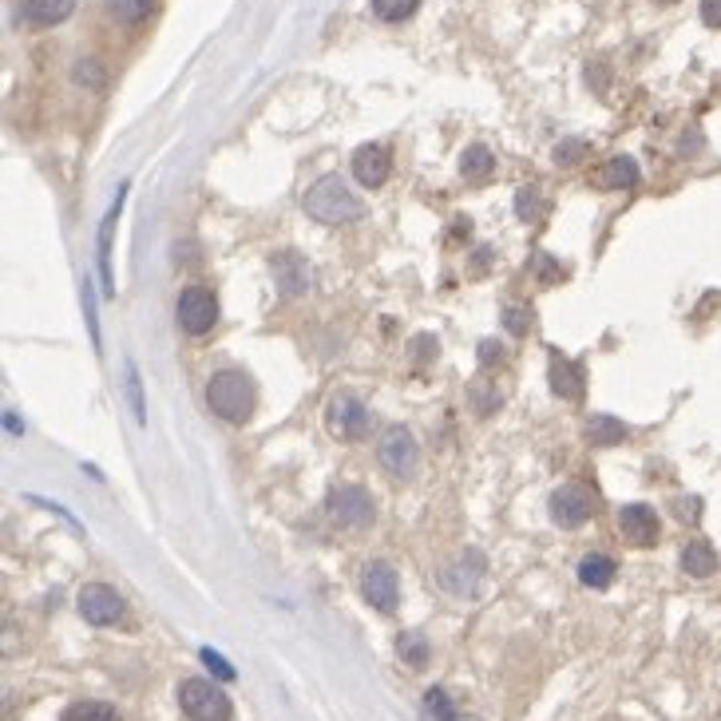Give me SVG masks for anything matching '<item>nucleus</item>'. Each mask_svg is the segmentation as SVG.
<instances>
[{
  "label": "nucleus",
  "mask_w": 721,
  "mask_h": 721,
  "mask_svg": "<svg viewBox=\"0 0 721 721\" xmlns=\"http://www.w3.org/2000/svg\"><path fill=\"white\" fill-rule=\"evenodd\" d=\"M175 314H178V326L187 329L190 337H203L218 321V297L207 286H187L178 294Z\"/></svg>",
  "instance_id": "nucleus-6"
},
{
  "label": "nucleus",
  "mask_w": 721,
  "mask_h": 721,
  "mask_svg": "<svg viewBox=\"0 0 721 721\" xmlns=\"http://www.w3.org/2000/svg\"><path fill=\"white\" fill-rule=\"evenodd\" d=\"M178 706H183L187 721H230V713H234L222 686L207 682V678H187L178 686Z\"/></svg>",
  "instance_id": "nucleus-3"
},
{
  "label": "nucleus",
  "mask_w": 721,
  "mask_h": 721,
  "mask_svg": "<svg viewBox=\"0 0 721 721\" xmlns=\"http://www.w3.org/2000/svg\"><path fill=\"white\" fill-rule=\"evenodd\" d=\"M123 198H128V183H119V195L111 203V210L103 215V227H99V282L108 294H116V282H111V262H108V247H111V230H116V218L123 210Z\"/></svg>",
  "instance_id": "nucleus-15"
},
{
  "label": "nucleus",
  "mask_w": 721,
  "mask_h": 721,
  "mask_svg": "<svg viewBox=\"0 0 721 721\" xmlns=\"http://www.w3.org/2000/svg\"><path fill=\"white\" fill-rule=\"evenodd\" d=\"M389 171H393V159L381 143H365V148L353 151V178L361 187H385Z\"/></svg>",
  "instance_id": "nucleus-13"
},
{
  "label": "nucleus",
  "mask_w": 721,
  "mask_h": 721,
  "mask_svg": "<svg viewBox=\"0 0 721 721\" xmlns=\"http://www.w3.org/2000/svg\"><path fill=\"white\" fill-rule=\"evenodd\" d=\"M270 270H274V282L282 290V297H302L309 290V270H306V258L294 254V250H277L270 258Z\"/></svg>",
  "instance_id": "nucleus-12"
},
{
  "label": "nucleus",
  "mask_w": 721,
  "mask_h": 721,
  "mask_svg": "<svg viewBox=\"0 0 721 721\" xmlns=\"http://www.w3.org/2000/svg\"><path fill=\"white\" fill-rule=\"evenodd\" d=\"M79 614L88 619L91 626H116L119 619H123V599H119L111 587L103 583H88L79 587Z\"/></svg>",
  "instance_id": "nucleus-10"
},
{
  "label": "nucleus",
  "mask_w": 721,
  "mask_h": 721,
  "mask_svg": "<svg viewBox=\"0 0 721 721\" xmlns=\"http://www.w3.org/2000/svg\"><path fill=\"white\" fill-rule=\"evenodd\" d=\"M376 460L389 476L396 480H413L416 465H420V448H416L413 433L405 425H393L381 433V445H376Z\"/></svg>",
  "instance_id": "nucleus-5"
},
{
  "label": "nucleus",
  "mask_w": 721,
  "mask_h": 721,
  "mask_svg": "<svg viewBox=\"0 0 721 721\" xmlns=\"http://www.w3.org/2000/svg\"><path fill=\"white\" fill-rule=\"evenodd\" d=\"M492 171H495V159L484 143H472V148L460 155V175H465L468 183H484V178H492Z\"/></svg>",
  "instance_id": "nucleus-18"
},
{
  "label": "nucleus",
  "mask_w": 721,
  "mask_h": 721,
  "mask_svg": "<svg viewBox=\"0 0 721 721\" xmlns=\"http://www.w3.org/2000/svg\"><path fill=\"white\" fill-rule=\"evenodd\" d=\"M416 9H420V0H373V12L381 20H389V24H396V20H408Z\"/></svg>",
  "instance_id": "nucleus-26"
},
{
  "label": "nucleus",
  "mask_w": 721,
  "mask_h": 721,
  "mask_svg": "<svg viewBox=\"0 0 721 721\" xmlns=\"http://www.w3.org/2000/svg\"><path fill=\"white\" fill-rule=\"evenodd\" d=\"M361 594H365V603L376 607L381 614H393L396 603H401V579L389 564L373 559V564L361 567Z\"/></svg>",
  "instance_id": "nucleus-7"
},
{
  "label": "nucleus",
  "mask_w": 721,
  "mask_h": 721,
  "mask_svg": "<svg viewBox=\"0 0 721 721\" xmlns=\"http://www.w3.org/2000/svg\"><path fill=\"white\" fill-rule=\"evenodd\" d=\"M547 381H551V393L564 396V401H579L587 393V376L583 369L575 365L571 357L551 353V369H547Z\"/></svg>",
  "instance_id": "nucleus-14"
},
{
  "label": "nucleus",
  "mask_w": 721,
  "mask_h": 721,
  "mask_svg": "<svg viewBox=\"0 0 721 721\" xmlns=\"http://www.w3.org/2000/svg\"><path fill=\"white\" fill-rule=\"evenodd\" d=\"M614 579V559L611 555H587L583 564H579V583H587V587H594V591H603L607 583Z\"/></svg>",
  "instance_id": "nucleus-20"
},
{
  "label": "nucleus",
  "mask_w": 721,
  "mask_h": 721,
  "mask_svg": "<svg viewBox=\"0 0 721 721\" xmlns=\"http://www.w3.org/2000/svg\"><path fill=\"white\" fill-rule=\"evenodd\" d=\"M575 155H579V143H567V148L559 151V159H564V163H571Z\"/></svg>",
  "instance_id": "nucleus-32"
},
{
  "label": "nucleus",
  "mask_w": 721,
  "mask_h": 721,
  "mask_svg": "<svg viewBox=\"0 0 721 721\" xmlns=\"http://www.w3.org/2000/svg\"><path fill=\"white\" fill-rule=\"evenodd\" d=\"M702 20L710 29H721V0H702Z\"/></svg>",
  "instance_id": "nucleus-30"
},
{
  "label": "nucleus",
  "mask_w": 721,
  "mask_h": 721,
  "mask_svg": "<svg viewBox=\"0 0 721 721\" xmlns=\"http://www.w3.org/2000/svg\"><path fill=\"white\" fill-rule=\"evenodd\" d=\"M396 654H401L408 666H425L428 663V638L416 631L401 634V638H396Z\"/></svg>",
  "instance_id": "nucleus-21"
},
{
  "label": "nucleus",
  "mask_w": 721,
  "mask_h": 721,
  "mask_svg": "<svg viewBox=\"0 0 721 721\" xmlns=\"http://www.w3.org/2000/svg\"><path fill=\"white\" fill-rule=\"evenodd\" d=\"M207 405L227 425H247L258 405L254 381L247 373H238V369H222V373H215L207 381Z\"/></svg>",
  "instance_id": "nucleus-1"
},
{
  "label": "nucleus",
  "mask_w": 721,
  "mask_h": 721,
  "mask_svg": "<svg viewBox=\"0 0 721 721\" xmlns=\"http://www.w3.org/2000/svg\"><path fill=\"white\" fill-rule=\"evenodd\" d=\"M594 515V495L587 492L583 484H564L555 488L551 495V520L564 532H575V527H583L587 520Z\"/></svg>",
  "instance_id": "nucleus-9"
},
{
  "label": "nucleus",
  "mask_w": 721,
  "mask_h": 721,
  "mask_svg": "<svg viewBox=\"0 0 721 721\" xmlns=\"http://www.w3.org/2000/svg\"><path fill=\"white\" fill-rule=\"evenodd\" d=\"M425 713L433 721H465L460 718V710L452 706V698H448L445 690H428L425 693Z\"/></svg>",
  "instance_id": "nucleus-24"
},
{
  "label": "nucleus",
  "mask_w": 721,
  "mask_h": 721,
  "mask_svg": "<svg viewBox=\"0 0 721 721\" xmlns=\"http://www.w3.org/2000/svg\"><path fill=\"white\" fill-rule=\"evenodd\" d=\"M128 389H131V408H135V420H139V425H148V408H143V396H139V373H135L131 361H128Z\"/></svg>",
  "instance_id": "nucleus-28"
},
{
  "label": "nucleus",
  "mask_w": 721,
  "mask_h": 721,
  "mask_svg": "<svg viewBox=\"0 0 721 721\" xmlns=\"http://www.w3.org/2000/svg\"><path fill=\"white\" fill-rule=\"evenodd\" d=\"M619 532L626 535V544L651 547V544H658V532H663V524H658V512H654V507L626 504L623 512H619Z\"/></svg>",
  "instance_id": "nucleus-11"
},
{
  "label": "nucleus",
  "mask_w": 721,
  "mask_h": 721,
  "mask_svg": "<svg viewBox=\"0 0 721 721\" xmlns=\"http://www.w3.org/2000/svg\"><path fill=\"white\" fill-rule=\"evenodd\" d=\"M64 721H119V713L103 702H76V706H68Z\"/></svg>",
  "instance_id": "nucleus-25"
},
{
  "label": "nucleus",
  "mask_w": 721,
  "mask_h": 721,
  "mask_svg": "<svg viewBox=\"0 0 721 721\" xmlns=\"http://www.w3.org/2000/svg\"><path fill=\"white\" fill-rule=\"evenodd\" d=\"M626 436V428L619 425V420H611V416H594L591 425H587V440L591 445H619Z\"/></svg>",
  "instance_id": "nucleus-22"
},
{
  "label": "nucleus",
  "mask_w": 721,
  "mask_h": 721,
  "mask_svg": "<svg viewBox=\"0 0 721 721\" xmlns=\"http://www.w3.org/2000/svg\"><path fill=\"white\" fill-rule=\"evenodd\" d=\"M326 507L337 524H346V527L373 524V500L365 495V488H357V484H337L334 492L326 495Z\"/></svg>",
  "instance_id": "nucleus-8"
},
{
  "label": "nucleus",
  "mask_w": 721,
  "mask_h": 721,
  "mask_svg": "<svg viewBox=\"0 0 721 721\" xmlns=\"http://www.w3.org/2000/svg\"><path fill=\"white\" fill-rule=\"evenodd\" d=\"M369 428H373V416L353 393H337L326 405V433L337 436V440H346V445L365 440Z\"/></svg>",
  "instance_id": "nucleus-4"
},
{
  "label": "nucleus",
  "mask_w": 721,
  "mask_h": 721,
  "mask_svg": "<svg viewBox=\"0 0 721 721\" xmlns=\"http://www.w3.org/2000/svg\"><path fill=\"white\" fill-rule=\"evenodd\" d=\"M682 571L693 575V579H706V575L718 571V555H713V547L706 539H693L682 551Z\"/></svg>",
  "instance_id": "nucleus-19"
},
{
  "label": "nucleus",
  "mask_w": 721,
  "mask_h": 721,
  "mask_svg": "<svg viewBox=\"0 0 721 721\" xmlns=\"http://www.w3.org/2000/svg\"><path fill=\"white\" fill-rule=\"evenodd\" d=\"M638 183V163L626 155L611 159V163H603V171H599V187H611V190H626Z\"/></svg>",
  "instance_id": "nucleus-17"
},
{
  "label": "nucleus",
  "mask_w": 721,
  "mask_h": 721,
  "mask_svg": "<svg viewBox=\"0 0 721 721\" xmlns=\"http://www.w3.org/2000/svg\"><path fill=\"white\" fill-rule=\"evenodd\" d=\"M663 4H674V0H663Z\"/></svg>",
  "instance_id": "nucleus-33"
},
{
  "label": "nucleus",
  "mask_w": 721,
  "mask_h": 721,
  "mask_svg": "<svg viewBox=\"0 0 721 721\" xmlns=\"http://www.w3.org/2000/svg\"><path fill=\"white\" fill-rule=\"evenodd\" d=\"M480 357H484V365H492V357H500V346H480Z\"/></svg>",
  "instance_id": "nucleus-31"
},
{
  "label": "nucleus",
  "mask_w": 721,
  "mask_h": 721,
  "mask_svg": "<svg viewBox=\"0 0 721 721\" xmlns=\"http://www.w3.org/2000/svg\"><path fill=\"white\" fill-rule=\"evenodd\" d=\"M504 326L512 329V334H527L532 314H527V309H504Z\"/></svg>",
  "instance_id": "nucleus-29"
},
{
  "label": "nucleus",
  "mask_w": 721,
  "mask_h": 721,
  "mask_svg": "<svg viewBox=\"0 0 721 721\" xmlns=\"http://www.w3.org/2000/svg\"><path fill=\"white\" fill-rule=\"evenodd\" d=\"M76 12V0H24V17L32 24H59Z\"/></svg>",
  "instance_id": "nucleus-16"
},
{
  "label": "nucleus",
  "mask_w": 721,
  "mask_h": 721,
  "mask_svg": "<svg viewBox=\"0 0 721 721\" xmlns=\"http://www.w3.org/2000/svg\"><path fill=\"white\" fill-rule=\"evenodd\" d=\"M203 663H207V670L215 674L218 682H230V678H234V666H230L218 651H210V646H203Z\"/></svg>",
  "instance_id": "nucleus-27"
},
{
  "label": "nucleus",
  "mask_w": 721,
  "mask_h": 721,
  "mask_svg": "<svg viewBox=\"0 0 721 721\" xmlns=\"http://www.w3.org/2000/svg\"><path fill=\"white\" fill-rule=\"evenodd\" d=\"M151 4H155V0H108L111 17H116L119 24H139V20H148Z\"/></svg>",
  "instance_id": "nucleus-23"
},
{
  "label": "nucleus",
  "mask_w": 721,
  "mask_h": 721,
  "mask_svg": "<svg viewBox=\"0 0 721 721\" xmlns=\"http://www.w3.org/2000/svg\"><path fill=\"white\" fill-rule=\"evenodd\" d=\"M306 215H314L317 222H326V227H341V222L361 218V203H357L353 190H349L341 178L326 175L306 190Z\"/></svg>",
  "instance_id": "nucleus-2"
}]
</instances>
